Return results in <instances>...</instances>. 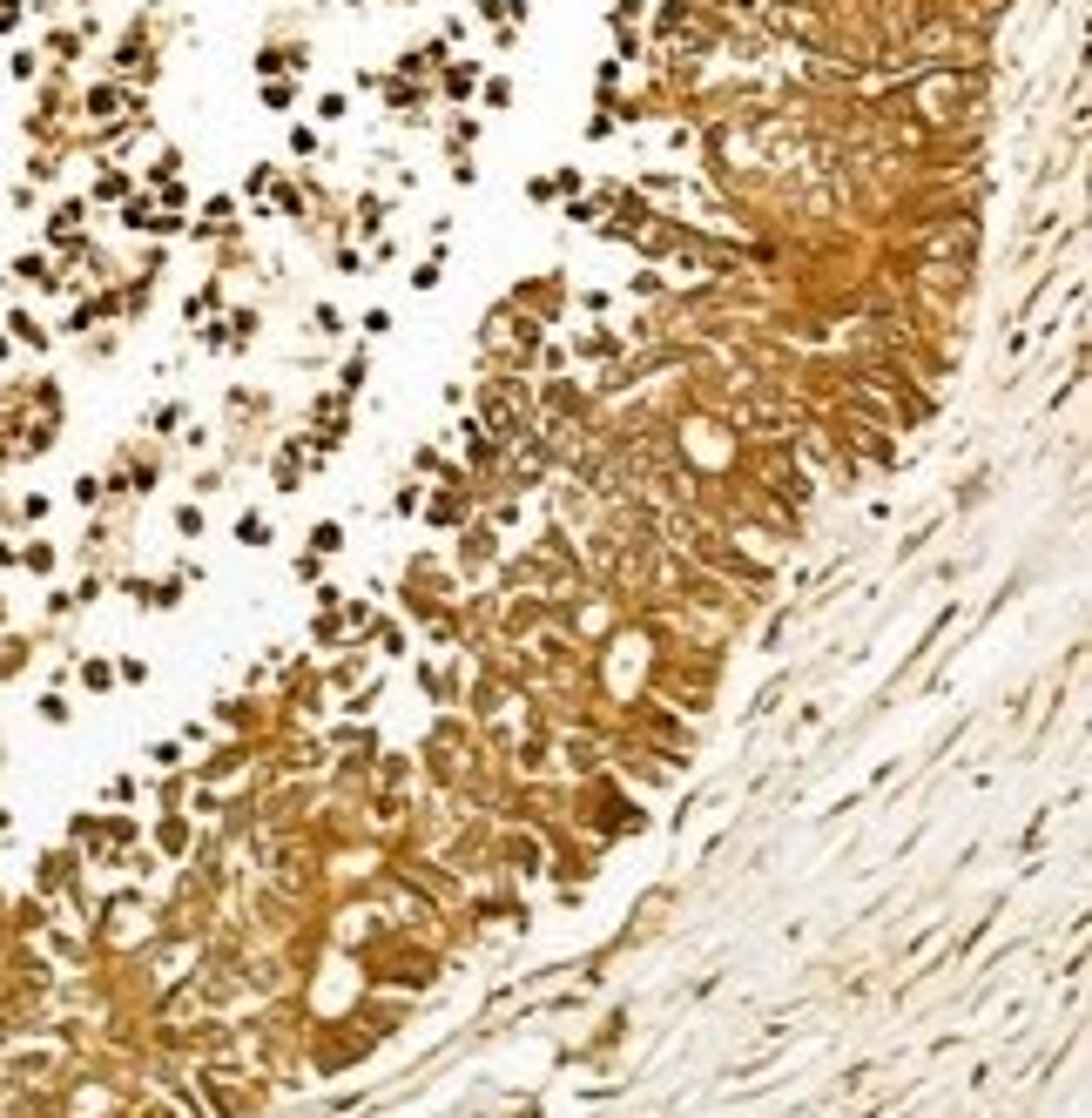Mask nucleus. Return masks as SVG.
<instances>
[{"instance_id":"obj_19","label":"nucleus","mask_w":1092,"mask_h":1118,"mask_svg":"<svg viewBox=\"0 0 1092 1118\" xmlns=\"http://www.w3.org/2000/svg\"><path fill=\"white\" fill-rule=\"evenodd\" d=\"M425 506V485L419 478H412V485H398V499H391V512H398V519H412V512Z\"/></svg>"},{"instance_id":"obj_6","label":"nucleus","mask_w":1092,"mask_h":1118,"mask_svg":"<svg viewBox=\"0 0 1092 1118\" xmlns=\"http://www.w3.org/2000/svg\"><path fill=\"white\" fill-rule=\"evenodd\" d=\"M310 552H317V559H331V552H345V526H338V519H317V526H310V539H304Z\"/></svg>"},{"instance_id":"obj_26","label":"nucleus","mask_w":1092,"mask_h":1118,"mask_svg":"<svg viewBox=\"0 0 1092 1118\" xmlns=\"http://www.w3.org/2000/svg\"><path fill=\"white\" fill-rule=\"evenodd\" d=\"M20 27V0H0V34H14Z\"/></svg>"},{"instance_id":"obj_2","label":"nucleus","mask_w":1092,"mask_h":1118,"mask_svg":"<svg viewBox=\"0 0 1092 1118\" xmlns=\"http://www.w3.org/2000/svg\"><path fill=\"white\" fill-rule=\"evenodd\" d=\"M499 552H506V546H499V526H493V519H486V512H479V519H465V526H459V580L493 573Z\"/></svg>"},{"instance_id":"obj_23","label":"nucleus","mask_w":1092,"mask_h":1118,"mask_svg":"<svg viewBox=\"0 0 1092 1118\" xmlns=\"http://www.w3.org/2000/svg\"><path fill=\"white\" fill-rule=\"evenodd\" d=\"M290 149H297V155H317V129H304V122H297V129H290Z\"/></svg>"},{"instance_id":"obj_13","label":"nucleus","mask_w":1092,"mask_h":1118,"mask_svg":"<svg viewBox=\"0 0 1092 1118\" xmlns=\"http://www.w3.org/2000/svg\"><path fill=\"white\" fill-rule=\"evenodd\" d=\"M290 580H297V587H317V580H324V559H317V552H297V559H290Z\"/></svg>"},{"instance_id":"obj_7","label":"nucleus","mask_w":1092,"mask_h":1118,"mask_svg":"<svg viewBox=\"0 0 1092 1118\" xmlns=\"http://www.w3.org/2000/svg\"><path fill=\"white\" fill-rule=\"evenodd\" d=\"M236 539H243V546H270V539H277V526H270L264 512H236Z\"/></svg>"},{"instance_id":"obj_1","label":"nucleus","mask_w":1092,"mask_h":1118,"mask_svg":"<svg viewBox=\"0 0 1092 1118\" xmlns=\"http://www.w3.org/2000/svg\"><path fill=\"white\" fill-rule=\"evenodd\" d=\"M419 519L432 532H459L465 519H479V485H472V478H452V485H439V492H425Z\"/></svg>"},{"instance_id":"obj_5","label":"nucleus","mask_w":1092,"mask_h":1118,"mask_svg":"<svg viewBox=\"0 0 1092 1118\" xmlns=\"http://www.w3.org/2000/svg\"><path fill=\"white\" fill-rule=\"evenodd\" d=\"M412 465H419V478H445V485H452V478H465V472H452V465H445V445H419V452H412Z\"/></svg>"},{"instance_id":"obj_8","label":"nucleus","mask_w":1092,"mask_h":1118,"mask_svg":"<svg viewBox=\"0 0 1092 1118\" xmlns=\"http://www.w3.org/2000/svg\"><path fill=\"white\" fill-rule=\"evenodd\" d=\"M472 88H479V68H472V61H452V68H445V95L465 101Z\"/></svg>"},{"instance_id":"obj_15","label":"nucleus","mask_w":1092,"mask_h":1118,"mask_svg":"<svg viewBox=\"0 0 1092 1118\" xmlns=\"http://www.w3.org/2000/svg\"><path fill=\"white\" fill-rule=\"evenodd\" d=\"M419 687H425V694H439V701H445V694H452V687H459V681H452V674H445V667L432 661V667H419Z\"/></svg>"},{"instance_id":"obj_21","label":"nucleus","mask_w":1092,"mask_h":1118,"mask_svg":"<svg viewBox=\"0 0 1092 1118\" xmlns=\"http://www.w3.org/2000/svg\"><path fill=\"white\" fill-rule=\"evenodd\" d=\"M14 512H20V519H27V526H41V519H48V499H41V492H27V499H20V506H14Z\"/></svg>"},{"instance_id":"obj_10","label":"nucleus","mask_w":1092,"mask_h":1118,"mask_svg":"<svg viewBox=\"0 0 1092 1118\" xmlns=\"http://www.w3.org/2000/svg\"><path fill=\"white\" fill-rule=\"evenodd\" d=\"M310 640L338 647V640H345V613H338V607H324V613H317V620H310Z\"/></svg>"},{"instance_id":"obj_12","label":"nucleus","mask_w":1092,"mask_h":1118,"mask_svg":"<svg viewBox=\"0 0 1092 1118\" xmlns=\"http://www.w3.org/2000/svg\"><path fill=\"white\" fill-rule=\"evenodd\" d=\"M7 330H14V337L27 344V351H48V330H41V323L27 317V310H14V317H7Z\"/></svg>"},{"instance_id":"obj_16","label":"nucleus","mask_w":1092,"mask_h":1118,"mask_svg":"<svg viewBox=\"0 0 1092 1118\" xmlns=\"http://www.w3.org/2000/svg\"><path fill=\"white\" fill-rule=\"evenodd\" d=\"M162 849H169V855L189 849V822H182V815H169V822H162Z\"/></svg>"},{"instance_id":"obj_14","label":"nucleus","mask_w":1092,"mask_h":1118,"mask_svg":"<svg viewBox=\"0 0 1092 1118\" xmlns=\"http://www.w3.org/2000/svg\"><path fill=\"white\" fill-rule=\"evenodd\" d=\"M81 687H88V694L115 687V661H81Z\"/></svg>"},{"instance_id":"obj_28","label":"nucleus","mask_w":1092,"mask_h":1118,"mask_svg":"<svg viewBox=\"0 0 1092 1118\" xmlns=\"http://www.w3.org/2000/svg\"><path fill=\"white\" fill-rule=\"evenodd\" d=\"M0 526H7V506H0Z\"/></svg>"},{"instance_id":"obj_22","label":"nucleus","mask_w":1092,"mask_h":1118,"mask_svg":"<svg viewBox=\"0 0 1092 1118\" xmlns=\"http://www.w3.org/2000/svg\"><path fill=\"white\" fill-rule=\"evenodd\" d=\"M378 647H384V654H405V626H398V620H384V626H378Z\"/></svg>"},{"instance_id":"obj_20","label":"nucleus","mask_w":1092,"mask_h":1118,"mask_svg":"<svg viewBox=\"0 0 1092 1118\" xmlns=\"http://www.w3.org/2000/svg\"><path fill=\"white\" fill-rule=\"evenodd\" d=\"M115 681L142 687V681H149V661H142V654H129V661H115Z\"/></svg>"},{"instance_id":"obj_4","label":"nucleus","mask_w":1092,"mask_h":1118,"mask_svg":"<svg viewBox=\"0 0 1092 1118\" xmlns=\"http://www.w3.org/2000/svg\"><path fill=\"white\" fill-rule=\"evenodd\" d=\"M539 620H546V600H539V593H506V600H499V626H506V633H533Z\"/></svg>"},{"instance_id":"obj_27","label":"nucleus","mask_w":1092,"mask_h":1118,"mask_svg":"<svg viewBox=\"0 0 1092 1118\" xmlns=\"http://www.w3.org/2000/svg\"><path fill=\"white\" fill-rule=\"evenodd\" d=\"M0 566H14V546H7V539H0Z\"/></svg>"},{"instance_id":"obj_9","label":"nucleus","mask_w":1092,"mask_h":1118,"mask_svg":"<svg viewBox=\"0 0 1092 1118\" xmlns=\"http://www.w3.org/2000/svg\"><path fill=\"white\" fill-rule=\"evenodd\" d=\"M14 566H27V573H55V546H48V539H27V546L14 552Z\"/></svg>"},{"instance_id":"obj_25","label":"nucleus","mask_w":1092,"mask_h":1118,"mask_svg":"<svg viewBox=\"0 0 1092 1118\" xmlns=\"http://www.w3.org/2000/svg\"><path fill=\"white\" fill-rule=\"evenodd\" d=\"M364 371H371V364H364V351H358V358L345 364V391H358V384H364Z\"/></svg>"},{"instance_id":"obj_18","label":"nucleus","mask_w":1092,"mask_h":1118,"mask_svg":"<svg viewBox=\"0 0 1092 1118\" xmlns=\"http://www.w3.org/2000/svg\"><path fill=\"white\" fill-rule=\"evenodd\" d=\"M95 196H101V203H129V175H122V169H108V175L95 182Z\"/></svg>"},{"instance_id":"obj_24","label":"nucleus","mask_w":1092,"mask_h":1118,"mask_svg":"<svg viewBox=\"0 0 1092 1118\" xmlns=\"http://www.w3.org/2000/svg\"><path fill=\"white\" fill-rule=\"evenodd\" d=\"M210 304H216V284H210V290H196V297H189V304H182V310H189V323H196V317H203V310H210Z\"/></svg>"},{"instance_id":"obj_11","label":"nucleus","mask_w":1092,"mask_h":1118,"mask_svg":"<svg viewBox=\"0 0 1092 1118\" xmlns=\"http://www.w3.org/2000/svg\"><path fill=\"white\" fill-rule=\"evenodd\" d=\"M574 351H580V358H620V337H613V330H587Z\"/></svg>"},{"instance_id":"obj_3","label":"nucleus","mask_w":1092,"mask_h":1118,"mask_svg":"<svg viewBox=\"0 0 1092 1118\" xmlns=\"http://www.w3.org/2000/svg\"><path fill=\"white\" fill-rule=\"evenodd\" d=\"M539 411H546V425H567V418H587V391H580L574 378H553L546 391H539Z\"/></svg>"},{"instance_id":"obj_17","label":"nucleus","mask_w":1092,"mask_h":1118,"mask_svg":"<svg viewBox=\"0 0 1092 1118\" xmlns=\"http://www.w3.org/2000/svg\"><path fill=\"white\" fill-rule=\"evenodd\" d=\"M203 526H210V512H203V506H175V532L203 539Z\"/></svg>"}]
</instances>
